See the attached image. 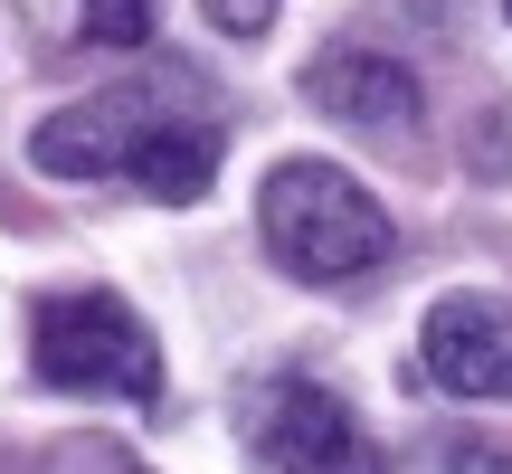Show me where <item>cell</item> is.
I'll return each instance as SVG.
<instances>
[{
	"label": "cell",
	"instance_id": "1",
	"mask_svg": "<svg viewBox=\"0 0 512 474\" xmlns=\"http://www.w3.org/2000/svg\"><path fill=\"white\" fill-rule=\"evenodd\" d=\"M219 114L190 95V76H124V86H95L76 105H57L48 124L29 133V162L48 181H133L152 200L190 209L209 181H219Z\"/></svg>",
	"mask_w": 512,
	"mask_h": 474
},
{
	"label": "cell",
	"instance_id": "2",
	"mask_svg": "<svg viewBox=\"0 0 512 474\" xmlns=\"http://www.w3.org/2000/svg\"><path fill=\"white\" fill-rule=\"evenodd\" d=\"M256 228H266V256L294 275V285H351V275H380L389 247H399L380 190H361L342 162H313V152H294V162L266 171V190H256Z\"/></svg>",
	"mask_w": 512,
	"mask_h": 474
},
{
	"label": "cell",
	"instance_id": "3",
	"mask_svg": "<svg viewBox=\"0 0 512 474\" xmlns=\"http://www.w3.org/2000/svg\"><path fill=\"white\" fill-rule=\"evenodd\" d=\"M29 361L48 389H76V399H133L152 408L162 399V342H152V323L124 304V294H48V304L29 313Z\"/></svg>",
	"mask_w": 512,
	"mask_h": 474
},
{
	"label": "cell",
	"instance_id": "4",
	"mask_svg": "<svg viewBox=\"0 0 512 474\" xmlns=\"http://www.w3.org/2000/svg\"><path fill=\"white\" fill-rule=\"evenodd\" d=\"M247 437L275 474H389L370 427L323 380H256L247 389Z\"/></svg>",
	"mask_w": 512,
	"mask_h": 474
},
{
	"label": "cell",
	"instance_id": "5",
	"mask_svg": "<svg viewBox=\"0 0 512 474\" xmlns=\"http://www.w3.org/2000/svg\"><path fill=\"white\" fill-rule=\"evenodd\" d=\"M418 361L456 399H512V304L503 294H446V304H427Z\"/></svg>",
	"mask_w": 512,
	"mask_h": 474
},
{
	"label": "cell",
	"instance_id": "6",
	"mask_svg": "<svg viewBox=\"0 0 512 474\" xmlns=\"http://www.w3.org/2000/svg\"><path fill=\"white\" fill-rule=\"evenodd\" d=\"M304 105L332 114V124H361V133H408L418 124V76L399 57H380V48L332 38V48L304 57Z\"/></svg>",
	"mask_w": 512,
	"mask_h": 474
},
{
	"label": "cell",
	"instance_id": "7",
	"mask_svg": "<svg viewBox=\"0 0 512 474\" xmlns=\"http://www.w3.org/2000/svg\"><path fill=\"white\" fill-rule=\"evenodd\" d=\"M76 29L95 48H143L152 38V0H76Z\"/></svg>",
	"mask_w": 512,
	"mask_h": 474
},
{
	"label": "cell",
	"instance_id": "8",
	"mask_svg": "<svg viewBox=\"0 0 512 474\" xmlns=\"http://www.w3.org/2000/svg\"><path fill=\"white\" fill-rule=\"evenodd\" d=\"M200 10L219 19L228 38H256V29H266V19H275V0H200Z\"/></svg>",
	"mask_w": 512,
	"mask_h": 474
},
{
	"label": "cell",
	"instance_id": "9",
	"mask_svg": "<svg viewBox=\"0 0 512 474\" xmlns=\"http://www.w3.org/2000/svg\"><path fill=\"white\" fill-rule=\"evenodd\" d=\"M503 19H512V0H503Z\"/></svg>",
	"mask_w": 512,
	"mask_h": 474
}]
</instances>
